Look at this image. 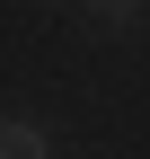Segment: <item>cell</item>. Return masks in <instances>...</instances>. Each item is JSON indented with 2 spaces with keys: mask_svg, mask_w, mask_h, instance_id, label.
<instances>
[{
  "mask_svg": "<svg viewBox=\"0 0 150 159\" xmlns=\"http://www.w3.org/2000/svg\"><path fill=\"white\" fill-rule=\"evenodd\" d=\"M0 159H53L44 124H27V115H9V124H0Z\"/></svg>",
  "mask_w": 150,
  "mask_h": 159,
  "instance_id": "1",
  "label": "cell"
},
{
  "mask_svg": "<svg viewBox=\"0 0 150 159\" xmlns=\"http://www.w3.org/2000/svg\"><path fill=\"white\" fill-rule=\"evenodd\" d=\"M88 9H97V18H115V27H124V18H141V0H88Z\"/></svg>",
  "mask_w": 150,
  "mask_h": 159,
  "instance_id": "2",
  "label": "cell"
}]
</instances>
